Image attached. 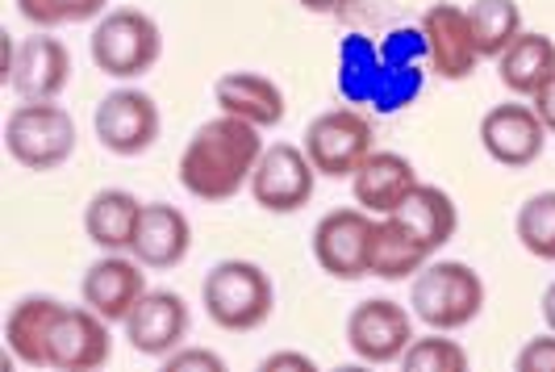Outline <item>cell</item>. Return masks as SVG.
I'll return each instance as SVG.
<instances>
[{
	"mask_svg": "<svg viewBox=\"0 0 555 372\" xmlns=\"http://www.w3.org/2000/svg\"><path fill=\"white\" fill-rule=\"evenodd\" d=\"M259 155H263L259 126H250L243 117L218 114L205 126H196V134L184 143L176 176H180L189 197L230 201L250 184Z\"/></svg>",
	"mask_w": 555,
	"mask_h": 372,
	"instance_id": "6da1fadb",
	"label": "cell"
},
{
	"mask_svg": "<svg viewBox=\"0 0 555 372\" xmlns=\"http://www.w3.org/2000/svg\"><path fill=\"white\" fill-rule=\"evenodd\" d=\"M201 302H205V315L214 326H222L230 335H247L272 318L276 288L255 259H222L209 268L205 285H201Z\"/></svg>",
	"mask_w": 555,
	"mask_h": 372,
	"instance_id": "7a4b0ae2",
	"label": "cell"
},
{
	"mask_svg": "<svg viewBox=\"0 0 555 372\" xmlns=\"http://www.w3.org/2000/svg\"><path fill=\"white\" fill-rule=\"evenodd\" d=\"M414 318L430 331H464L485 310V281L473 264L460 259H435L426 264L410 285Z\"/></svg>",
	"mask_w": 555,
	"mask_h": 372,
	"instance_id": "3957f363",
	"label": "cell"
},
{
	"mask_svg": "<svg viewBox=\"0 0 555 372\" xmlns=\"http://www.w3.org/2000/svg\"><path fill=\"white\" fill-rule=\"evenodd\" d=\"M88 51L109 80H139L164 55V34L142 9H109L92 29Z\"/></svg>",
	"mask_w": 555,
	"mask_h": 372,
	"instance_id": "277c9868",
	"label": "cell"
},
{
	"mask_svg": "<svg viewBox=\"0 0 555 372\" xmlns=\"http://www.w3.org/2000/svg\"><path fill=\"white\" fill-rule=\"evenodd\" d=\"M4 146L26 172H55L76 151V121L55 101H22L4 121Z\"/></svg>",
	"mask_w": 555,
	"mask_h": 372,
	"instance_id": "5b68a950",
	"label": "cell"
},
{
	"mask_svg": "<svg viewBox=\"0 0 555 372\" xmlns=\"http://www.w3.org/2000/svg\"><path fill=\"white\" fill-rule=\"evenodd\" d=\"M372 234H376V214L360 205L331 209L313 227V259L334 281H363L372 277Z\"/></svg>",
	"mask_w": 555,
	"mask_h": 372,
	"instance_id": "8992f818",
	"label": "cell"
},
{
	"mask_svg": "<svg viewBox=\"0 0 555 372\" xmlns=\"http://www.w3.org/2000/svg\"><path fill=\"white\" fill-rule=\"evenodd\" d=\"M372 121L356 110H326L306 126V146L309 164L318 168V176L331 180H351V172L372 155Z\"/></svg>",
	"mask_w": 555,
	"mask_h": 372,
	"instance_id": "52a82bcc",
	"label": "cell"
},
{
	"mask_svg": "<svg viewBox=\"0 0 555 372\" xmlns=\"http://www.w3.org/2000/svg\"><path fill=\"white\" fill-rule=\"evenodd\" d=\"M92 130H96V139L109 155L134 159V155L155 146L159 130H164V117H159V105H155L151 92L113 88L109 97H101V105H96Z\"/></svg>",
	"mask_w": 555,
	"mask_h": 372,
	"instance_id": "ba28073f",
	"label": "cell"
},
{
	"mask_svg": "<svg viewBox=\"0 0 555 372\" xmlns=\"http://www.w3.org/2000/svg\"><path fill=\"white\" fill-rule=\"evenodd\" d=\"M313 184H318V168L309 164L306 146L276 143L263 146L247 189L259 209H268V214H297L313 197Z\"/></svg>",
	"mask_w": 555,
	"mask_h": 372,
	"instance_id": "9c48e42d",
	"label": "cell"
},
{
	"mask_svg": "<svg viewBox=\"0 0 555 372\" xmlns=\"http://www.w3.org/2000/svg\"><path fill=\"white\" fill-rule=\"evenodd\" d=\"M414 344V315L389 297H367L347 318V347L363 364H401Z\"/></svg>",
	"mask_w": 555,
	"mask_h": 372,
	"instance_id": "30bf717a",
	"label": "cell"
},
{
	"mask_svg": "<svg viewBox=\"0 0 555 372\" xmlns=\"http://www.w3.org/2000/svg\"><path fill=\"white\" fill-rule=\"evenodd\" d=\"M126 326V339L139 356H151V360H164L176 347L189 344V331H193V310L180 293L171 288H146L142 302L130 310V318L121 322Z\"/></svg>",
	"mask_w": 555,
	"mask_h": 372,
	"instance_id": "8fae6325",
	"label": "cell"
},
{
	"mask_svg": "<svg viewBox=\"0 0 555 372\" xmlns=\"http://www.w3.org/2000/svg\"><path fill=\"white\" fill-rule=\"evenodd\" d=\"M422 38H426V59H430V72L439 80H468L480 63L473 38V22H468V9L460 4H430L422 13Z\"/></svg>",
	"mask_w": 555,
	"mask_h": 372,
	"instance_id": "7c38bea8",
	"label": "cell"
},
{
	"mask_svg": "<svg viewBox=\"0 0 555 372\" xmlns=\"http://www.w3.org/2000/svg\"><path fill=\"white\" fill-rule=\"evenodd\" d=\"M480 146L501 168H530L547 146V126L539 121L534 105L505 101L480 117Z\"/></svg>",
	"mask_w": 555,
	"mask_h": 372,
	"instance_id": "4fadbf2b",
	"label": "cell"
},
{
	"mask_svg": "<svg viewBox=\"0 0 555 372\" xmlns=\"http://www.w3.org/2000/svg\"><path fill=\"white\" fill-rule=\"evenodd\" d=\"M109 322L88 310V306H63L55 331H51V347H47V369L59 372H96L109 364Z\"/></svg>",
	"mask_w": 555,
	"mask_h": 372,
	"instance_id": "5bb4252c",
	"label": "cell"
},
{
	"mask_svg": "<svg viewBox=\"0 0 555 372\" xmlns=\"http://www.w3.org/2000/svg\"><path fill=\"white\" fill-rule=\"evenodd\" d=\"M142 293H146V277L130 252H105L96 264H88L80 281L83 306L96 310L105 322H126L130 310L142 302Z\"/></svg>",
	"mask_w": 555,
	"mask_h": 372,
	"instance_id": "9a60e30c",
	"label": "cell"
},
{
	"mask_svg": "<svg viewBox=\"0 0 555 372\" xmlns=\"http://www.w3.org/2000/svg\"><path fill=\"white\" fill-rule=\"evenodd\" d=\"M67 80H72V51L51 29H38L17 47V67L9 85L22 101H59Z\"/></svg>",
	"mask_w": 555,
	"mask_h": 372,
	"instance_id": "2e32d148",
	"label": "cell"
},
{
	"mask_svg": "<svg viewBox=\"0 0 555 372\" xmlns=\"http://www.w3.org/2000/svg\"><path fill=\"white\" fill-rule=\"evenodd\" d=\"M417 184H422V180H417L414 164H410L405 155H397V151H372L360 168L351 172L356 205L367 209V214H376V218L397 214L401 201L410 197Z\"/></svg>",
	"mask_w": 555,
	"mask_h": 372,
	"instance_id": "e0dca14e",
	"label": "cell"
},
{
	"mask_svg": "<svg viewBox=\"0 0 555 372\" xmlns=\"http://www.w3.org/2000/svg\"><path fill=\"white\" fill-rule=\"evenodd\" d=\"M189 247H193V227H189L184 209H176L167 201L142 205L139 234H134V247H130V256L139 259L142 268L167 272L189 256Z\"/></svg>",
	"mask_w": 555,
	"mask_h": 372,
	"instance_id": "ac0fdd59",
	"label": "cell"
},
{
	"mask_svg": "<svg viewBox=\"0 0 555 372\" xmlns=\"http://www.w3.org/2000/svg\"><path fill=\"white\" fill-rule=\"evenodd\" d=\"M59 315H63V302L55 297H22L9 318H4V347L13 360H22L29 369H47V347H51V331H55Z\"/></svg>",
	"mask_w": 555,
	"mask_h": 372,
	"instance_id": "d6986e66",
	"label": "cell"
},
{
	"mask_svg": "<svg viewBox=\"0 0 555 372\" xmlns=\"http://www.w3.org/2000/svg\"><path fill=\"white\" fill-rule=\"evenodd\" d=\"M214 97L222 105V114L230 117H243L250 126L259 130H272L284 121V92H280L276 80L259 76V72H230L214 85Z\"/></svg>",
	"mask_w": 555,
	"mask_h": 372,
	"instance_id": "ffe728a7",
	"label": "cell"
},
{
	"mask_svg": "<svg viewBox=\"0 0 555 372\" xmlns=\"http://www.w3.org/2000/svg\"><path fill=\"white\" fill-rule=\"evenodd\" d=\"M142 201L126 189H101L83 209V230L88 243H96L101 252H130L134 234H139Z\"/></svg>",
	"mask_w": 555,
	"mask_h": 372,
	"instance_id": "44dd1931",
	"label": "cell"
},
{
	"mask_svg": "<svg viewBox=\"0 0 555 372\" xmlns=\"http://www.w3.org/2000/svg\"><path fill=\"white\" fill-rule=\"evenodd\" d=\"M501 85L514 97H534L543 80L555 72V38L539 34V29H522L505 51L498 55Z\"/></svg>",
	"mask_w": 555,
	"mask_h": 372,
	"instance_id": "7402d4cb",
	"label": "cell"
},
{
	"mask_svg": "<svg viewBox=\"0 0 555 372\" xmlns=\"http://www.w3.org/2000/svg\"><path fill=\"white\" fill-rule=\"evenodd\" d=\"M430 247H422L414 230L405 227L397 214L376 218V234H372V277L380 281H410L430 264Z\"/></svg>",
	"mask_w": 555,
	"mask_h": 372,
	"instance_id": "603a6c76",
	"label": "cell"
},
{
	"mask_svg": "<svg viewBox=\"0 0 555 372\" xmlns=\"http://www.w3.org/2000/svg\"><path fill=\"white\" fill-rule=\"evenodd\" d=\"M397 218L414 230V239L422 247H430V252H439L443 243H451L455 230H460V209H455L451 193L439 189V184H417L414 193L401 201Z\"/></svg>",
	"mask_w": 555,
	"mask_h": 372,
	"instance_id": "cb8c5ba5",
	"label": "cell"
},
{
	"mask_svg": "<svg viewBox=\"0 0 555 372\" xmlns=\"http://www.w3.org/2000/svg\"><path fill=\"white\" fill-rule=\"evenodd\" d=\"M468 22L480 59H498L522 34V9L514 0H476L468 9Z\"/></svg>",
	"mask_w": 555,
	"mask_h": 372,
	"instance_id": "d4e9b609",
	"label": "cell"
},
{
	"mask_svg": "<svg viewBox=\"0 0 555 372\" xmlns=\"http://www.w3.org/2000/svg\"><path fill=\"white\" fill-rule=\"evenodd\" d=\"M514 234L534 259L555 264V189L534 193L530 201H522L518 218H514Z\"/></svg>",
	"mask_w": 555,
	"mask_h": 372,
	"instance_id": "484cf974",
	"label": "cell"
},
{
	"mask_svg": "<svg viewBox=\"0 0 555 372\" xmlns=\"http://www.w3.org/2000/svg\"><path fill=\"white\" fill-rule=\"evenodd\" d=\"M468 351L447 339V331H430L426 339H414L401 356V369L405 372H468Z\"/></svg>",
	"mask_w": 555,
	"mask_h": 372,
	"instance_id": "4316f807",
	"label": "cell"
},
{
	"mask_svg": "<svg viewBox=\"0 0 555 372\" xmlns=\"http://www.w3.org/2000/svg\"><path fill=\"white\" fill-rule=\"evenodd\" d=\"M109 0H17V13L29 26L59 29V26H80L88 17H105Z\"/></svg>",
	"mask_w": 555,
	"mask_h": 372,
	"instance_id": "83f0119b",
	"label": "cell"
},
{
	"mask_svg": "<svg viewBox=\"0 0 555 372\" xmlns=\"http://www.w3.org/2000/svg\"><path fill=\"white\" fill-rule=\"evenodd\" d=\"M167 372H225V360L209 347H176L171 356H164Z\"/></svg>",
	"mask_w": 555,
	"mask_h": 372,
	"instance_id": "f1b7e54d",
	"label": "cell"
},
{
	"mask_svg": "<svg viewBox=\"0 0 555 372\" xmlns=\"http://www.w3.org/2000/svg\"><path fill=\"white\" fill-rule=\"evenodd\" d=\"M514 369L518 372H555V331L534 335V339L514 356Z\"/></svg>",
	"mask_w": 555,
	"mask_h": 372,
	"instance_id": "f546056e",
	"label": "cell"
},
{
	"mask_svg": "<svg viewBox=\"0 0 555 372\" xmlns=\"http://www.w3.org/2000/svg\"><path fill=\"white\" fill-rule=\"evenodd\" d=\"M530 101H534V114H539V121L547 126V134H555V72L543 80V88H539Z\"/></svg>",
	"mask_w": 555,
	"mask_h": 372,
	"instance_id": "4dcf8cb0",
	"label": "cell"
},
{
	"mask_svg": "<svg viewBox=\"0 0 555 372\" xmlns=\"http://www.w3.org/2000/svg\"><path fill=\"white\" fill-rule=\"evenodd\" d=\"M263 372H276V369H301V372H313V360L309 356H301V351H272L263 364H259Z\"/></svg>",
	"mask_w": 555,
	"mask_h": 372,
	"instance_id": "1f68e13d",
	"label": "cell"
},
{
	"mask_svg": "<svg viewBox=\"0 0 555 372\" xmlns=\"http://www.w3.org/2000/svg\"><path fill=\"white\" fill-rule=\"evenodd\" d=\"M301 9H309V13H347L356 0H297Z\"/></svg>",
	"mask_w": 555,
	"mask_h": 372,
	"instance_id": "d6a6232c",
	"label": "cell"
},
{
	"mask_svg": "<svg viewBox=\"0 0 555 372\" xmlns=\"http://www.w3.org/2000/svg\"><path fill=\"white\" fill-rule=\"evenodd\" d=\"M543 322H547V331H555V285H547L543 288Z\"/></svg>",
	"mask_w": 555,
	"mask_h": 372,
	"instance_id": "836d02e7",
	"label": "cell"
}]
</instances>
